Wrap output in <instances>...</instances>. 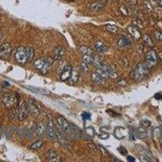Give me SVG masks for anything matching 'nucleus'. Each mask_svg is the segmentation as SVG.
Returning a JSON list of instances; mask_svg holds the SVG:
<instances>
[{
    "label": "nucleus",
    "instance_id": "1",
    "mask_svg": "<svg viewBox=\"0 0 162 162\" xmlns=\"http://www.w3.org/2000/svg\"><path fill=\"white\" fill-rule=\"evenodd\" d=\"M52 63L53 61L50 58H41L34 62V67L42 74L45 75L49 72Z\"/></svg>",
    "mask_w": 162,
    "mask_h": 162
},
{
    "label": "nucleus",
    "instance_id": "2",
    "mask_svg": "<svg viewBox=\"0 0 162 162\" xmlns=\"http://www.w3.org/2000/svg\"><path fill=\"white\" fill-rule=\"evenodd\" d=\"M148 67L146 64L140 63L133 69L131 72V77L136 81H140L148 75Z\"/></svg>",
    "mask_w": 162,
    "mask_h": 162
},
{
    "label": "nucleus",
    "instance_id": "3",
    "mask_svg": "<svg viewBox=\"0 0 162 162\" xmlns=\"http://www.w3.org/2000/svg\"><path fill=\"white\" fill-rule=\"evenodd\" d=\"M27 107L29 110V113L33 116H37L41 113L42 109V106L39 102L33 98H29L27 102Z\"/></svg>",
    "mask_w": 162,
    "mask_h": 162
},
{
    "label": "nucleus",
    "instance_id": "4",
    "mask_svg": "<svg viewBox=\"0 0 162 162\" xmlns=\"http://www.w3.org/2000/svg\"><path fill=\"white\" fill-rule=\"evenodd\" d=\"M29 115V110L27 107V103L22 100H19L17 107V117L19 121L25 120Z\"/></svg>",
    "mask_w": 162,
    "mask_h": 162
},
{
    "label": "nucleus",
    "instance_id": "5",
    "mask_svg": "<svg viewBox=\"0 0 162 162\" xmlns=\"http://www.w3.org/2000/svg\"><path fill=\"white\" fill-rule=\"evenodd\" d=\"M45 136L50 140H54L56 139V130L54 128V122L51 119V118H49L48 120H47Z\"/></svg>",
    "mask_w": 162,
    "mask_h": 162
},
{
    "label": "nucleus",
    "instance_id": "6",
    "mask_svg": "<svg viewBox=\"0 0 162 162\" xmlns=\"http://www.w3.org/2000/svg\"><path fill=\"white\" fill-rule=\"evenodd\" d=\"M58 123L60 126L61 130L64 132L67 136H71L72 135V127L71 124L68 122V121L63 116H59L58 118Z\"/></svg>",
    "mask_w": 162,
    "mask_h": 162
},
{
    "label": "nucleus",
    "instance_id": "7",
    "mask_svg": "<svg viewBox=\"0 0 162 162\" xmlns=\"http://www.w3.org/2000/svg\"><path fill=\"white\" fill-rule=\"evenodd\" d=\"M15 60L17 63H19L20 64H24L27 62V56L25 49L23 46H19L17 48L15 54Z\"/></svg>",
    "mask_w": 162,
    "mask_h": 162
},
{
    "label": "nucleus",
    "instance_id": "8",
    "mask_svg": "<svg viewBox=\"0 0 162 162\" xmlns=\"http://www.w3.org/2000/svg\"><path fill=\"white\" fill-rule=\"evenodd\" d=\"M3 103L7 109H10L12 107H14L15 104V97L14 94L11 92L6 93L3 97Z\"/></svg>",
    "mask_w": 162,
    "mask_h": 162
},
{
    "label": "nucleus",
    "instance_id": "9",
    "mask_svg": "<svg viewBox=\"0 0 162 162\" xmlns=\"http://www.w3.org/2000/svg\"><path fill=\"white\" fill-rule=\"evenodd\" d=\"M157 63V56L154 50L148 51L146 54V65L148 68H151L156 66Z\"/></svg>",
    "mask_w": 162,
    "mask_h": 162
},
{
    "label": "nucleus",
    "instance_id": "10",
    "mask_svg": "<svg viewBox=\"0 0 162 162\" xmlns=\"http://www.w3.org/2000/svg\"><path fill=\"white\" fill-rule=\"evenodd\" d=\"M101 69H102L105 72V73L107 75L108 77H110L112 79H116L118 77L117 72H116V71H115V69H114L113 66L105 64Z\"/></svg>",
    "mask_w": 162,
    "mask_h": 162
},
{
    "label": "nucleus",
    "instance_id": "11",
    "mask_svg": "<svg viewBox=\"0 0 162 162\" xmlns=\"http://www.w3.org/2000/svg\"><path fill=\"white\" fill-rule=\"evenodd\" d=\"M11 53V46L9 43H4L0 45V57L7 58Z\"/></svg>",
    "mask_w": 162,
    "mask_h": 162
},
{
    "label": "nucleus",
    "instance_id": "12",
    "mask_svg": "<svg viewBox=\"0 0 162 162\" xmlns=\"http://www.w3.org/2000/svg\"><path fill=\"white\" fill-rule=\"evenodd\" d=\"M107 3H108L107 0H99L91 4L90 8L94 11H100L106 7Z\"/></svg>",
    "mask_w": 162,
    "mask_h": 162
},
{
    "label": "nucleus",
    "instance_id": "13",
    "mask_svg": "<svg viewBox=\"0 0 162 162\" xmlns=\"http://www.w3.org/2000/svg\"><path fill=\"white\" fill-rule=\"evenodd\" d=\"M127 31H128L129 33L131 34V36L136 41L140 40V38H141V33H140V31L135 25H130V26L127 27Z\"/></svg>",
    "mask_w": 162,
    "mask_h": 162
},
{
    "label": "nucleus",
    "instance_id": "14",
    "mask_svg": "<svg viewBox=\"0 0 162 162\" xmlns=\"http://www.w3.org/2000/svg\"><path fill=\"white\" fill-rule=\"evenodd\" d=\"M45 131H46V124L44 122H38V124L36 125L35 127V134L38 136V137H43L45 136Z\"/></svg>",
    "mask_w": 162,
    "mask_h": 162
},
{
    "label": "nucleus",
    "instance_id": "15",
    "mask_svg": "<svg viewBox=\"0 0 162 162\" xmlns=\"http://www.w3.org/2000/svg\"><path fill=\"white\" fill-rule=\"evenodd\" d=\"M65 55V49L64 47L63 46H58L54 49V58L55 60H61L63 56Z\"/></svg>",
    "mask_w": 162,
    "mask_h": 162
},
{
    "label": "nucleus",
    "instance_id": "16",
    "mask_svg": "<svg viewBox=\"0 0 162 162\" xmlns=\"http://www.w3.org/2000/svg\"><path fill=\"white\" fill-rule=\"evenodd\" d=\"M27 88L29 90L35 93H38L40 95H49L50 94V92L46 88H38V87H33V86H27Z\"/></svg>",
    "mask_w": 162,
    "mask_h": 162
},
{
    "label": "nucleus",
    "instance_id": "17",
    "mask_svg": "<svg viewBox=\"0 0 162 162\" xmlns=\"http://www.w3.org/2000/svg\"><path fill=\"white\" fill-rule=\"evenodd\" d=\"M91 79H92V81L93 83L99 84V85L104 84L106 81V79H105L103 76H101L97 72L92 73V76H91Z\"/></svg>",
    "mask_w": 162,
    "mask_h": 162
},
{
    "label": "nucleus",
    "instance_id": "18",
    "mask_svg": "<svg viewBox=\"0 0 162 162\" xmlns=\"http://www.w3.org/2000/svg\"><path fill=\"white\" fill-rule=\"evenodd\" d=\"M56 139L58 142L60 143L62 146L63 147H67L69 145V143L67 142V139L65 138V136L63 135V131H57L56 130Z\"/></svg>",
    "mask_w": 162,
    "mask_h": 162
},
{
    "label": "nucleus",
    "instance_id": "19",
    "mask_svg": "<svg viewBox=\"0 0 162 162\" xmlns=\"http://www.w3.org/2000/svg\"><path fill=\"white\" fill-rule=\"evenodd\" d=\"M72 67L71 66H66L63 72H62V74H61L60 79L62 81H67L70 76H71V74H72Z\"/></svg>",
    "mask_w": 162,
    "mask_h": 162
},
{
    "label": "nucleus",
    "instance_id": "20",
    "mask_svg": "<svg viewBox=\"0 0 162 162\" xmlns=\"http://www.w3.org/2000/svg\"><path fill=\"white\" fill-rule=\"evenodd\" d=\"M79 71L77 68H72V74H71V76L69 78V83L71 85H73V84H76L79 79Z\"/></svg>",
    "mask_w": 162,
    "mask_h": 162
},
{
    "label": "nucleus",
    "instance_id": "21",
    "mask_svg": "<svg viewBox=\"0 0 162 162\" xmlns=\"http://www.w3.org/2000/svg\"><path fill=\"white\" fill-rule=\"evenodd\" d=\"M113 135L117 137L118 139H125L127 136V130L124 127H118L117 128L114 130V133Z\"/></svg>",
    "mask_w": 162,
    "mask_h": 162
},
{
    "label": "nucleus",
    "instance_id": "22",
    "mask_svg": "<svg viewBox=\"0 0 162 162\" xmlns=\"http://www.w3.org/2000/svg\"><path fill=\"white\" fill-rule=\"evenodd\" d=\"M94 46L96 50L97 51L98 53L100 54H104L105 52H106V51L108 50V48H107L106 45H105V44L102 42H101V41H97V42H95Z\"/></svg>",
    "mask_w": 162,
    "mask_h": 162
},
{
    "label": "nucleus",
    "instance_id": "23",
    "mask_svg": "<svg viewBox=\"0 0 162 162\" xmlns=\"http://www.w3.org/2000/svg\"><path fill=\"white\" fill-rule=\"evenodd\" d=\"M46 158L49 161L51 162H55L59 161V157H58V154L53 150H49L46 152Z\"/></svg>",
    "mask_w": 162,
    "mask_h": 162
},
{
    "label": "nucleus",
    "instance_id": "24",
    "mask_svg": "<svg viewBox=\"0 0 162 162\" xmlns=\"http://www.w3.org/2000/svg\"><path fill=\"white\" fill-rule=\"evenodd\" d=\"M131 44V41L129 40L128 38H126V37H122L119 40H118V45L119 47L121 48H127V47H129Z\"/></svg>",
    "mask_w": 162,
    "mask_h": 162
},
{
    "label": "nucleus",
    "instance_id": "25",
    "mask_svg": "<svg viewBox=\"0 0 162 162\" xmlns=\"http://www.w3.org/2000/svg\"><path fill=\"white\" fill-rule=\"evenodd\" d=\"M94 58L95 56L93 54H83L82 60H83V63L86 64H91V63H93Z\"/></svg>",
    "mask_w": 162,
    "mask_h": 162
},
{
    "label": "nucleus",
    "instance_id": "26",
    "mask_svg": "<svg viewBox=\"0 0 162 162\" xmlns=\"http://www.w3.org/2000/svg\"><path fill=\"white\" fill-rule=\"evenodd\" d=\"M119 11H120L121 13L124 15V16H128V15H131V11L130 8L127 7V6H126V5L121 6L120 8H119Z\"/></svg>",
    "mask_w": 162,
    "mask_h": 162
},
{
    "label": "nucleus",
    "instance_id": "27",
    "mask_svg": "<svg viewBox=\"0 0 162 162\" xmlns=\"http://www.w3.org/2000/svg\"><path fill=\"white\" fill-rule=\"evenodd\" d=\"M25 52H26V56H27V61L30 62L34 56V50L32 47H28L27 49H25Z\"/></svg>",
    "mask_w": 162,
    "mask_h": 162
},
{
    "label": "nucleus",
    "instance_id": "28",
    "mask_svg": "<svg viewBox=\"0 0 162 162\" xmlns=\"http://www.w3.org/2000/svg\"><path fill=\"white\" fill-rule=\"evenodd\" d=\"M93 63L95 64V66L97 68H102L105 63L102 59V58H100L99 56H96L94 58V61H93Z\"/></svg>",
    "mask_w": 162,
    "mask_h": 162
},
{
    "label": "nucleus",
    "instance_id": "29",
    "mask_svg": "<svg viewBox=\"0 0 162 162\" xmlns=\"http://www.w3.org/2000/svg\"><path fill=\"white\" fill-rule=\"evenodd\" d=\"M143 42H145V44L148 46H150V47H152L153 46V42H152V40L151 37L149 36V35H147V34H144L143 36Z\"/></svg>",
    "mask_w": 162,
    "mask_h": 162
},
{
    "label": "nucleus",
    "instance_id": "30",
    "mask_svg": "<svg viewBox=\"0 0 162 162\" xmlns=\"http://www.w3.org/2000/svg\"><path fill=\"white\" fill-rule=\"evenodd\" d=\"M80 51L83 54H93V51L92 49H91L90 47H88V46H81L80 47Z\"/></svg>",
    "mask_w": 162,
    "mask_h": 162
},
{
    "label": "nucleus",
    "instance_id": "31",
    "mask_svg": "<svg viewBox=\"0 0 162 162\" xmlns=\"http://www.w3.org/2000/svg\"><path fill=\"white\" fill-rule=\"evenodd\" d=\"M16 116H17V109L12 107L11 109H10L9 112H8V118H9L11 120H12V119H14Z\"/></svg>",
    "mask_w": 162,
    "mask_h": 162
},
{
    "label": "nucleus",
    "instance_id": "32",
    "mask_svg": "<svg viewBox=\"0 0 162 162\" xmlns=\"http://www.w3.org/2000/svg\"><path fill=\"white\" fill-rule=\"evenodd\" d=\"M42 145H43V142H42V140H38L36 143H33L31 145L30 148L33 149V150H38V149H40L42 147Z\"/></svg>",
    "mask_w": 162,
    "mask_h": 162
},
{
    "label": "nucleus",
    "instance_id": "33",
    "mask_svg": "<svg viewBox=\"0 0 162 162\" xmlns=\"http://www.w3.org/2000/svg\"><path fill=\"white\" fill-rule=\"evenodd\" d=\"M105 29L106 31H108L109 33H116L118 31V27L114 26V25H110V24H108L105 27Z\"/></svg>",
    "mask_w": 162,
    "mask_h": 162
},
{
    "label": "nucleus",
    "instance_id": "34",
    "mask_svg": "<svg viewBox=\"0 0 162 162\" xmlns=\"http://www.w3.org/2000/svg\"><path fill=\"white\" fill-rule=\"evenodd\" d=\"M143 9L144 11L147 12V13H152V6L150 5L149 3H144L143 5Z\"/></svg>",
    "mask_w": 162,
    "mask_h": 162
},
{
    "label": "nucleus",
    "instance_id": "35",
    "mask_svg": "<svg viewBox=\"0 0 162 162\" xmlns=\"http://www.w3.org/2000/svg\"><path fill=\"white\" fill-rule=\"evenodd\" d=\"M86 134L88 135V136H90L92 138H93L94 136L96 135V131H94V129L92 128V127H88V128L86 129Z\"/></svg>",
    "mask_w": 162,
    "mask_h": 162
},
{
    "label": "nucleus",
    "instance_id": "36",
    "mask_svg": "<svg viewBox=\"0 0 162 162\" xmlns=\"http://www.w3.org/2000/svg\"><path fill=\"white\" fill-rule=\"evenodd\" d=\"M140 124L143 127V128H148L151 126V122L148 120H142L140 122Z\"/></svg>",
    "mask_w": 162,
    "mask_h": 162
},
{
    "label": "nucleus",
    "instance_id": "37",
    "mask_svg": "<svg viewBox=\"0 0 162 162\" xmlns=\"http://www.w3.org/2000/svg\"><path fill=\"white\" fill-rule=\"evenodd\" d=\"M133 24L137 28H143V24H142V21L140 19H135L133 20Z\"/></svg>",
    "mask_w": 162,
    "mask_h": 162
},
{
    "label": "nucleus",
    "instance_id": "38",
    "mask_svg": "<svg viewBox=\"0 0 162 162\" xmlns=\"http://www.w3.org/2000/svg\"><path fill=\"white\" fill-rule=\"evenodd\" d=\"M118 151L122 155H123V156H127V150L124 147H122V146L118 147Z\"/></svg>",
    "mask_w": 162,
    "mask_h": 162
},
{
    "label": "nucleus",
    "instance_id": "39",
    "mask_svg": "<svg viewBox=\"0 0 162 162\" xmlns=\"http://www.w3.org/2000/svg\"><path fill=\"white\" fill-rule=\"evenodd\" d=\"M155 38L156 40H158L160 42L162 41V33H161L160 31H156L155 32Z\"/></svg>",
    "mask_w": 162,
    "mask_h": 162
},
{
    "label": "nucleus",
    "instance_id": "40",
    "mask_svg": "<svg viewBox=\"0 0 162 162\" xmlns=\"http://www.w3.org/2000/svg\"><path fill=\"white\" fill-rule=\"evenodd\" d=\"M82 118H83V120L86 121V120H89L91 118V113H87V112H84V113H82Z\"/></svg>",
    "mask_w": 162,
    "mask_h": 162
},
{
    "label": "nucleus",
    "instance_id": "41",
    "mask_svg": "<svg viewBox=\"0 0 162 162\" xmlns=\"http://www.w3.org/2000/svg\"><path fill=\"white\" fill-rule=\"evenodd\" d=\"M88 148L90 149L91 151H97V146L95 145L94 143H88Z\"/></svg>",
    "mask_w": 162,
    "mask_h": 162
},
{
    "label": "nucleus",
    "instance_id": "42",
    "mask_svg": "<svg viewBox=\"0 0 162 162\" xmlns=\"http://www.w3.org/2000/svg\"><path fill=\"white\" fill-rule=\"evenodd\" d=\"M98 137L99 138H102V140H106V139H108L109 137V135L107 134L106 132H105V133H102L101 135H98Z\"/></svg>",
    "mask_w": 162,
    "mask_h": 162
},
{
    "label": "nucleus",
    "instance_id": "43",
    "mask_svg": "<svg viewBox=\"0 0 162 162\" xmlns=\"http://www.w3.org/2000/svg\"><path fill=\"white\" fill-rule=\"evenodd\" d=\"M81 69L82 71L84 72H88V64L84 63H81Z\"/></svg>",
    "mask_w": 162,
    "mask_h": 162
},
{
    "label": "nucleus",
    "instance_id": "44",
    "mask_svg": "<svg viewBox=\"0 0 162 162\" xmlns=\"http://www.w3.org/2000/svg\"><path fill=\"white\" fill-rule=\"evenodd\" d=\"M154 97L156 100H157V101H160V100H161L162 99V95L161 93H156V94H155Z\"/></svg>",
    "mask_w": 162,
    "mask_h": 162
},
{
    "label": "nucleus",
    "instance_id": "45",
    "mask_svg": "<svg viewBox=\"0 0 162 162\" xmlns=\"http://www.w3.org/2000/svg\"><path fill=\"white\" fill-rule=\"evenodd\" d=\"M127 161H136V159L134 158L133 156H127Z\"/></svg>",
    "mask_w": 162,
    "mask_h": 162
},
{
    "label": "nucleus",
    "instance_id": "46",
    "mask_svg": "<svg viewBox=\"0 0 162 162\" xmlns=\"http://www.w3.org/2000/svg\"><path fill=\"white\" fill-rule=\"evenodd\" d=\"M118 84H120L122 86H124V85H126V81L124 79H121V80L118 81Z\"/></svg>",
    "mask_w": 162,
    "mask_h": 162
},
{
    "label": "nucleus",
    "instance_id": "47",
    "mask_svg": "<svg viewBox=\"0 0 162 162\" xmlns=\"http://www.w3.org/2000/svg\"><path fill=\"white\" fill-rule=\"evenodd\" d=\"M127 3L131 5H135L136 4V0H127Z\"/></svg>",
    "mask_w": 162,
    "mask_h": 162
},
{
    "label": "nucleus",
    "instance_id": "48",
    "mask_svg": "<svg viewBox=\"0 0 162 162\" xmlns=\"http://www.w3.org/2000/svg\"><path fill=\"white\" fill-rule=\"evenodd\" d=\"M137 49H138V50H139V51H140V50H141V53H142V52H143V45H138Z\"/></svg>",
    "mask_w": 162,
    "mask_h": 162
},
{
    "label": "nucleus",
    "instance_id": "49",
    "mask_svg": "<svg viewBox=\"0 0 162 162\" xmlns=\"http://www.w3.org/2000/svg\"><path fill=\"white\" fill-rule=\"evenodd\" d=\"M130 140H136V137L133 136L132 134H131V135H130Z\"/></svg>",
    "mask_w": 162,
    "mask_h": 162
},
{
    "label": "nucleus",
    "instance_id": "50",
    "mask_svg": "<svg viewBox=\"0 0 162 162\" xmlns=\"http://www.w3.org/2000/svg\"><path fill=\"white\" fill-rule=\"evenodd\" d=\"M159 6L162 8V0H160V1H159Z\"/></svg>",
    "mask_w": 162,
    "mask_h": 162
},
{
    "label": "nucleus",
    "instance_id": "51",
    "mask_svg": "<svg viewBox=\"0 0 162 162\" xmlns=\"http://www.w3.org/2000/svg\"><path fill=\"white\" fill-rule=\"evenodd\" d=\"M2 38H3V33H2L1 30H0V40L2 39Z\"/></svg>",
    "mask_w": 162,
    "mask_h": 162
},
{
    "label": "nucleus",
    "instance_id": "52",
    "mask_svg": "<svg viewBox=\"0 0 162 162\" xmlns=\"http://www.w3.org/2000/svg\"><path fill=\"white\" fill-rule=\"evenodd\" d=\"M4 84H5V85H9V83H7V82H4Z\"/></svg>",
    "mask_w": 162,
    "mask_h": 162
},
{
    "label": "nucleus",
    "instance_id": "53",
    "mask_svg": "<svg viewBox=\"0 0 162 162\" xmlns=\"http://www.w3.org/2000/svg\"><path fill=\"white\" fill-rule=\"evenodd\" d=\"M160 57H161V62H162V54H160Z\"/></svg>",
    "mask_w": 162,
    "mask_h": 162
},
{
    "label": "nucleus",
    "instance_id": "54",
    "mask_svg": "<svg viewBox=\"0 0 162 162\" xmlns=\"http://www.w3.org/2000/svg\"><path fill=\"white\" fill-rule=\"evenodd\" d=\"M69 1H75V0H69Z\"/></svg>",
    "mask_w": 162,
    "mask_h": 162
}]
</instances>
